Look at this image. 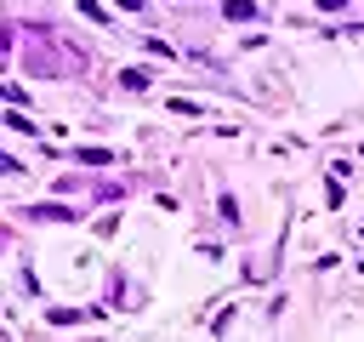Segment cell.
Here are the masks:
<instances>
[{"label": "cell", "instance_id": "cell-1", "mask_svg": "<svg viewBox=\"0 0 364 342\" xmlns=\"http://www.w3.org/2000/svg\"><path fill=\"white\" fill-rule=\"evenodd\" d=\"M222 11H228V17H239V23H250V17H256V6H250V0H228Z\"/></svg>", "mask_w": 364, "mask_h": 342}, {"label": "cell", "instance_id": "cell-2", "mask_svg": "<svg viewBox=\"0 0 364 342\" xmlns=\"http://www.w3.org/2000/svg\"><path fill=\"white\" fill-rule=\"evenodd\" d=\"M341 6H347V0H318V11H341Z\"/></svg>", "mask_w": 364, "mask_h": 342}, {"label": "cell", "instance_id": "cell-3", "mask_svg": "<svg viewBox=\"0 0 364 342\" xmlns=\"http://www.w3.org/2000/svg\"><path fill=\"white\" fill-rule=\"evenodd\" d=\"M119 6H125V11H136V6H142V0H119Z\"/></svg>", "mask_w": 364, "mask_h": 342}]
</instances>
